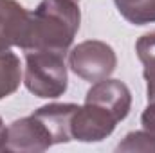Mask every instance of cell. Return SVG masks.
<instances>
[{"mask_svg":"<svg viewBox=\"0 0 155 153\" xmlns=\"http://www.w3.org/2000/svg\"><path fill=\"white\" fill-rule=\"evenodd\" d=\"M79 5L74 0H41L31 13L24 50L67 52L79 29Z\"/></svg>","mask_w":155,"mask_h":153,"instance_id":"cell-1","label":"cell"},{"mask_svg":"<svg viewBox=\"0 0 155 153\" xmlns=\"http://www.w3.org/2000/svg\"><path fill=\"white\" fill-rule=\"evenodd\" d=\"M25 70L24 83L31 94L41 99H54L65 94L69 77L65 54L54 50H24Z\"/></svg>","mask_w":155,"mask_h":153,"instance_id":"cell-2","label":"cell"},{"mask_svg":"<svg viewBox=\"0 0 155 153\" xmlns=\"http://www.w3.org/2000/svg\"><path fill=\"white\" fill-rule=\"evenodd\" d=\"M117 58L114 49L99 40H87L69 52V67L85 81L97 83L110 77L116 70Z\"/></svg>","mask_w":155,"mask_h":153,"instance_id":"cell-3","label":"cell"},{"mask_svg":"<svg viewBox=\"0 0 155 153\" xmlns=\"http://www.w3.org/2000/svg\"><path fill=\"white\" fill-rule=\"evenodd\" d=\"M117 122L119 119L108 108L85 101L72 117V137L81 142H97L114 132Z\"/></svg>","mask_w":155,"mask_h":153,"instance_id":"cell-4","label":"cell"},{"mask_svg":"<svg viewBox=\"0 0 155 153\" xmlns=\"http://www.w3.org/2000/svg\"><path fill=\"white\" fill-rule=\"evenodd\" d=\"M54 146L47 126L35 114L13 121L5 133V151H45Z\"/></svg>","mask_w":155,"mask_h":153,"instance_id":"cell-5","label":"cell"},{"mask_svg":"<svg viewBox=\"0 0 155 153\" xmlns=\"http://www.w3.org/2000/svg\"><path fill=\"white\" fill-rule=\"evenodd\" d=\"M31 13L16 0H0V49L25 47Z\"/></svg>","mask_w":155,"mask_h":153,"instance_id":"cell-6","label":"cell"},{"mask_svg":"<svg viewBox=\"0 0 155 153\" xmlns=\"http://www.w3.org/2000/svg\"><path fill=\"white\" fill-rule=\"evenodd\" d=\"M85 101H92V103H97V105L108 108L119 121H123L130 114L132 94H130L128 86L123 81L107 77V79H101V81L94 83L88 88Z\"/></svg>","mask_w":155,"mask_h":153,"instance_id":"cell-7","label":"cell"},{"mask_svg":"<svg viewBox=\"0 0 155 153\" xmlns=\"http://www.w3.org/2000/svg\"><path fill=\"white\" fill-rule=\"evenodd\" d=\"M79 108L78 105L72 103H52V105H45L38 108L35 115L47 126L52 142L54 144H61V142H69L72 141V117Z\"/></svg>","mask_w":155,"mask_h":153,"instance_id":"cell-8","label":"cell"},{"mask_svg":"<svg viewBox=\"0 0 155 153\" xmlns=\"http://www.w3.org/2000/svg\"><path fill=\"white\" fill-rule=\"evenodd\" d=\"M22 83L20 58L11 49H0V99L9 97Z\"/></svg>","mask_w":155,"mask_h":153,"instance_id":"cell-9","label":"cell"},{"mask_svg":"<svg viewBox=\"0 0 155 153\" xmlns=\"http://www.w3.org/2000/svg\"><path fill=\"white\" fill-rule=\"evenodd\" d=\"M135 52L143 63L148 101H155V31L143 34L135 43Z\"/></svg>","mask_w":155,"mask_h":153,"instance_id":"cell-10","label":"cell"},{"mask_svg":"<svg viewBox=\"0 0 155 153\" xmlns=\"http://www.w3.org/2000/svg\"><path fill=\"white\" fill-rule=\"evenodd\" d=\"M119 15L134 24L146 25L155 22V0H114Z\"/></svg>","mask_w":155,"mask_h":153,"instance_id":"cell-11","label":"cell"},{"mask_svg":"<svg viewBox=\"0 0 155 153\" xmlns=\"http://www.w3.org/2000/svg\"><path fill=\"white\" fill-rule=\"evenodd\" d=\"M117 150L119 151H155V139L144 130L132 132L123 139V142H119Z\"/></svg>","mask_w":155,"mask_h":153,"instance_id":"cell-12","label":"cell"},{"mask_svg":"<svg viewBox=\"0 0 155 153\" xmlns=\"http://www.w3.org/2000/svg\"><path fill=\"white\" fill-rule=\"evenodd\" d=\"M141 124L143 130L155 139V101H148V106L141 115Z\"/></svg>","mask_w":155,"mask_h":153,"instance_id":"cell-13","label":"cell"},{"mask_svg":"<svg viewBox=\"0 0 155 153\" xmlns=\"http://www.w3.org/2000/svg\"><path fill=\"white\" fill-rule=\"evenodd\" d=\"M5 133H7V128L4 126V121L0 119V151H4V144H5Z\"/></svg>","mask_w":155,"mask_h":153,"instance_id":"cell-14","label":"cell"},{"mask_svg":"<svg viewBox=\"0 0 155 153\" xmlns=\"http://www.w3.org/2000/svg\"><path fill=\"white\" fill-rule=\"evenodd\" d=\"M74 2H79V0H74Z\"/></svg>","mask_w":155,"mask_h":153,"instance_id":"cell-15","label":"cell"}]
</instances>
